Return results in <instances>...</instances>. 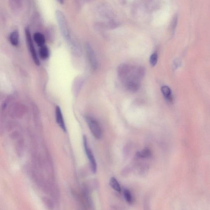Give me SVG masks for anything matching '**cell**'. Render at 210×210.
Masks as SVG:
<instances>
[{
  "mask_svg": "<svg viewBox=\"0 0 210 210\" xmlns=\"http://www.w3.org/2000/svg\"><path fill=\"white\" fill-rule=\"evenodd\" d=\"M161 90L165 100L169 102H171L172 101V97L171 95V90L170 87L167 86H162Z\"/></svg>",
  "mask_w": 210,
  "mask_h": 210,
  "instance_id": "9",
  "label": "cell"
},
{
  "mask_svg": "<svg viewBox=\"0 0 210 210\" xmlns=\"http://www.w3.org/2000/svg\"><path fill=\"white\" fill-rule=\"evenodd\" d=\"M33 38L35 42L39 47L44 46L45 43V38L42 34L40 32H36L34 34Z\"/></svg>",
  "mask_w": 210,
  "mask_h": 210,
  "instance_id": "8",
  "label": "cell"
},
{
  "mask_svg": "<svg viewBox=\"0 0 210 210\" xmlns=\"http://www.w3.org/2000/svg\"><path fill=\"white\" fill-rule=\"evenodd\" d=\"M86 49L87 57L92 68L94 69H97L98 66V64L96 56L93 48L89 43H87L86 45Z\"/></svg>",
  "mask_w": 210,
  "mask_h": 210,
  "instance_id": "6",
  "label": "cell"
},
{
  "mask_svg": "<svg viewBox=\"0 0 210 210\" xmlns=\"http://www.w3.org/2000/svg\"><path fill=\"white\" fill-rule=\"evenodd\" d=\"M136 155L140 158H149L152 155L151 150L148 148H145L140 152H137Z\"/></svg>",
  "mask_w": 210,
  "mask_h": 210,
  "instance_id": "10",
  "label": "cell"
},
{
  "mask_svg": "<svg viewBox=\"0 0 210 210\" xmlns=\"http://www.w3.org/2000/svg\"><path fill=\"white\" fill-rule=\"evenodd\" d=\"M19 35L17 31H13L10 34V43L12 45L17 46L19 44Z\"/></svg>",
  "mask_w": 210,
  "mask_h": 210,
  "instance_id": "12",
  "label": "cell"
},
{
  "mask_svg": "<svg viewBox=\"0 0 210 210\" xmlns=\"http://www.w3.org/2000/svg\"><path fill=\"white\" fill-rule=\"evenodd\" d=\"M85 120L93 136L97 139L101 138L102 137V131L99 122L91 117H86Z\"/></svg>",
  "mask_w": 210,
  "mask_h": 210,
  "instance_id": "1",
  "label": "cell"
},
{
  "mask_svg": "<svg viewBox=\"0 0 210 210\" xmlns=\"http://www.w3.org/2000/svg\"><path fill=\"white\" fill-rule=\"evenodd\" d=\"M56 119L57 124L64 132H66V129L63 116L61 108L59 106H57L55 111Z\"/></svg>",
  "mask_w": 210,
  "mask_h": 210,
  "instance_id": "7",
  "label": "cell"
},
{
  "mask_svg": "<svg viewBox=\"0 0 210 210\" xmlns=\"http://www.w3.org/2000/svg\"><path fill=\"white\" fill-rule=\"evenodd\" d=\"M83 142L85 152H86L87 158L89 161L91 169L93 173L95 174L97 170V163L93 151L89 147L87 138L86 136H83Z\"/></svg>",
  "mask_w": 210,
  "mask_h": 210,
  "instance_id": "3",
  "label": "cell"
},
{
  "mask_svg": "<svg viewBox=\"0 0 210 210\" xmlns=\"http://www.w3.org/2000/svg\"><path fill=\"white\" fill-rule=\"evenodd\" d=\"M158 56L156 52L153 53L149 58V63L151 66H154L157 64Z\"/></svg>",
  "mask_w": 210,
  "mask_h": 210,
  "instance_id": "15",
  "label": "cell"
},
{
  "mask_svg": "<svg viewBox=\"0 0 210 210\" xmlns=\"http://www.w3.org/2000/svg\"><path fill=\"white\" fill-rule=\"evenodd\" d=\"M39 54L42 59H47L49 56V52L47 46L44 45L40 47L39 50Z\"/></svg>",
  "mask_w": 210,
  "mask_h": 210,
  "instance_id": "13",
  "label": "cell"
},
{
  "mask_svg": "<svg viewBox=\"0 0 210 210\" xmlns=\"http://www.w3.org/2000/svg\"><path fill=\"white\" fill-rule=\"evenodd\" d=\"M25 33L28 46H29V49H30V51H31V55H32L34 61L36 65H40V62H39V59H38L37 52H36L35 46H34L32 37H31V32H30V30L28 28H26L25 29Z\"/></svg>",
  "mask_w": 210,
  "mask_h": 210,
  "instance_id": "4",
  "label": "cell"
},
{
  "mask_svg": "<svg viewBox=\"0 0 210 210\" xmlns=\"http://www.w3.org/2000/svg\"><path fill=\"white\" fill-rule=\"evenodd\" d=\"M110 185L117 192L120 193L121 191L120 185L115 177H112L110 180Z\"/></svg>",
  "mask_w": 210,
  "mask_h": 210,
  "instance_id": "11",
  "label": "cell"
},
{
  "mask_svg": "<svg viewBox=\"0 0 210 210\" xmlns=\"http://www.w3.org/2000/svg\"><path fill=\"white\" fill-rule=\"evenodd\" d=\"M56 15L62 34L65 39L66 40H69L70 38L69 32L66 19L64 14L61 11L57 10L56 12Z\"/></svg>",
  "mask_w": 210,
  "mask_h": 210,
  "instance_id": "2",
  "label": "cell"
},
{
  "mask_svg": "<svg viewBox=\"0 0 210 210\" xmlns=\"http://www.w3.org/2000/svg\"><path fill=\"white\" fill-rule=\"evenodd\" d=\"M123 194L125 199L129 204H131L133 202V196L131 192L127 189H124L123 191Z\"/></svg>",
  "mask_w": 210,
  "mask_h": 210,
  "instance_id": "14",
  "label": "cell"
},
{
  "mask_svg": "<svg viewBox=\"0 0 210 210\" xmlns=\"http://www.w3.org/2000/svg\"><path fill=\"white\" fill-rule=\"evenodd\" d=\"M133 66L128 64H122L117 69V75L122 82L124 81L131 72Z\"/></svg>",
  "mask_w": 210,
  "mask_h": 210,
  "instance_id": "5",
  "label": "cell"
}]
</instances>
